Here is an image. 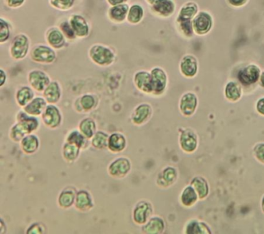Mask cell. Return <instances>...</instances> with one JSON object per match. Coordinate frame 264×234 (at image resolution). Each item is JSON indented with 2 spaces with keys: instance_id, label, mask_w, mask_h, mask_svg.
<instances>
[{
  "instance_id": "obj_1",
  "label": "cell",
  "mask_w": 264,
  "mask_h": 234,
  "mask_svg": "<svg viewBox=\"0 0 264 234\" xmlns=\"http://www.w3.org/2000/svg\"><path fill=\"white\" fill-rule=\"evenodd\" d=\"M34 132L36 127L34 121L29 117H24L16 121L10 129L9 137L13 142L19 143L25 136Z\"/></svg>"
},
{
  "instance_id": "obj_2",
  "label": "cell",
  "mask_w": 264,
  "mask_h": 234,
  "mask_svg": "<svg viewBox=\"0 0 264 234\" xmlns=\"http://www.w3.org/2000/svg\"><path fill=\"white\" fill-rule=\"evenodd\" d=\"M131 167V162L128 157H119L110 163L107 167V172L112 178L122 179L129 174Z\"/></svg>"
},
{
  "instance_id": "obj_3",
  "label": "cell",
  "mask_w": 264,
  "mask_h": 234,
  "mask_svg": "<svg viewBox=\"0 0 264 234\" xmlns=\"http://www.w3.org/2000/svg\"><path fill=\"white\" fill-rule=\"evenodd\" d=\"M41 118L44 125L51 130H55L62 123V112L56 104H47Z\"/></svg>"
},
{
  "instance_id": "obj_4",
  "label": "cell",
  "mask_w": 264,
  "mask_h": 234,
  "mask_svg": "<svg viewBox=\"0 0 264 234\" xmlns=\"http://www.w3.org/2000/svg\"><path fill=\"white\" fill-rule=\"evenodd\" d=\"M90 56L95 64L100 66H109L115 58L111 50L102 45L92 46L90 50Z\"/></svg>"
},
{
  "instance_id": "obj_5",
  "label": "cell",
  "mask_w": 264,
  "mask_h": 234,
  "mask_svg": "<svg viewBox=\"0 0 264 234\" xmlns=\"http://www.w3.org/2000/svg\"><path fill=\"white\" fill-rule=\"evenodd\" d=\"M153 205L148 201L141 200L137 202L133 210V220L138 225H143L151 218Z\"/></svg>"
},
{
  "instance_id": "obj_6",
  "label": "cell",
  "mask_w": 264,
  "mask_h": 234,
  "mask_svg": "<svg viewBox=\"0 0 264 234\" xmlns=\"http://www.w3.org/2000/svg\"><path fill=\"white\" fill-rule=\"evenodd\" d=\"M74 207L76 210L82 213H87L95 207L93 196L90 191L81 189L78 190Z\"/></svg>"
},
{
  "instance_id": "obj_7",
  "label": "cell",
  "mask_w": 264,
  "mask_h": 234,
  "mask_svg": "<svg viewBox=\"0 0 264 234\" xmlns=\"http://www.w3.org/2000/svg\"><path fill=\"white\" fill-rule=\"evenodd\" d=\"M192 24L194 32L199 35H203L211 31L213 26V19L209 13L202 11L196 15L193 19Z\"/></svg>"
},
{
  "instance_id": "obj_8",
  "label": "cell",
  "mask_w": 264,
  "mask_h": 234,
  "mask_svg": "<svg viewBox=\"0 0 264 234\" xmlns=\"http://www.w3.org/2000/svg\"><path fill=\"white\" fill-rule=\"evenodd\" d=\"M29 40L25 34H18L13 39L11 46V54L14 59H22L29 52Z\"/></svg>"
},
{
  "instance_id": "obj_9",
  "label": "cell",
  "mask_w": 264,
  "mask_h": 234,
  "mask_svg": "<svg viewBox=\"0 0 264 234\" xmlns=\"http://www.w3.org/2000/svg\"><path fill=\"white\" fill-rule=\"evenodd\" d=\"M98 98L94 94H86L76 100L74 107L78 114H84L94 110L98 107Z\"/></svg>"
},
{
  "instance_id": "obj_10",
  "label": "cell",
  "mask_w": 264,
  "mask_h": 234,
  "mask_svg": "<svg viewBox=\"0 0 264 234\" xmlns=\"http://www.w3.org/2000/svg\"><path fill=\"white\" fill-rule=\"evenodd\" d=\"M78 190L74 185H67L61 191L57 198L58 206L62 210H69L74 206Z\"/></svg>"
},
{
  "instance_id": "obj_11",
  "label": "cell",
  "mask_w": 264,
  "mask_h": 234,
  "mask_svg": "<svg viewBox=\"0 0 264 234\" xmlns=\"http://www.w3.org/2000/svg\"><path fill=\"white\" fill-rule=\"evenodd\" d=\"M260 75V67L255 64H249L239 71L237 77L242 84L250 85L259 81Z\"/></svg>"
},
{
  "instance_id": "obj_12",
  "label": "cell",
  "mask_w": 264,
  "mask_h": 234,
  "mask_svg": "<svg viewBox=\"0 0 264 234\" xmlns=\"http://www.w3.org/2000/svg\"><path fill=\"white\" fill-rule=\"evenodd\" d=\"M28 80L30 86L37 92H43L51 82L48 75L41 70L31 71Z\"/></svg>"
},
{
  "instance_id": "obj_13",
  "label": "cell",
  "mask_w": 264,
  "mask_h": 234,
  "mask_svg": "<svg viewBox=\"0 0 264 234\" xmlns=\"http://www.w3.org/2000/svg\"><path fill=\"white\" fill-rule=\"evenodd\" d=\"M152 115L153 108L149 104H140L132 112L131 121L135 125H143L151 119Z\"/></svg>"
},
{
  "instance_id": "obj_14",
  "label": "cell",
  "mask_w": 264,
  "mask_h": 234,
  "mask_svg": "<svg viewBox=\"0 0 264 234\" xmlns=\"http://www.w3.org/2000/svg\"><path fill=\"white\" fill-rule=\"evenodd\" d=\"M32 59L41 64H52L56 59V53L48 46L39 45L32 50Z\"/></svg>"
},
{
  "instance_id": "obj_15",
  "label": "cell",
  "mask_w": 264,
  "mask_h": 234,
  "mask_svg": "<svg viewBox=\"0 0 264 234\" xmlns=\"http://www.w3.org/2000/svg\"><path fill=\"white\" fill-rule=\"evenodd\" d=\"M152 83H153V94L159 95L166 89L168 77L166 73L160 67L153 68L151 70Z\"/></svg>"
},
{
  "instance_id": "obj_16",
  "label": "cell",
  "mask_w": 264,
  "mask_h": 234,
  "mask_svg": "<svg viewBox=\"0 0 264 234\" xmlns=\"http://www.w3.org/2000/svg\"><path fill=\"white\" fill-rule=\"evenodd\" d=\"M21 150L28 155H33L39 150L40 148V139L34 133L28 134L19 142Z\"/></svg>"
},
{
  "instance_id": "obj_17",
  "label": "cell",
  "mask_w": 264,
  "mask_h": 234,
  "mask_svg": "<svg viewBox=\"0 0 264 234\" xmlns=\"http://www.w3.org/2000/svg\"><path fill=\"white\" fill-rule=\"evenodd\" d=\"M126 136L120 132H114L109 135L107 149L113 154L120 153L126 149Z\"/></svg>"
},
{
  "instance_id": "obj_18",
  "label": "cell",
  "mask_w": 264,
  "mask_h": 234,
  "mask_svg": "<svg viewBox=\"0 0 264 234\" xmlns=\"http://www.w3.org/2000/svg\"><path fill=\"white\" fill-rule=\"evenodd\" d=\"M134 83L139 90L146 94H153V83L151 73L146 71L137 72L134 76Z\"/></svg>"
},
{
  "instance_id": "obj_19",
  "label": "cell",
  "mask_w": 264,
  "mask_h": 234,
  "mask_svg": "<svg viewBox=\"0 0 264 234\" xmlns=\"http://www.w3.org/2000/svg\"><path fill=\"white\" fill-rule=\"evenodd\" d=\"M43 96L47 104H57L62 97V89L57 81H51L45 90L43 91Z\"/></svg>"
},
{
  "instance_id": "obj_20",
  "label": "cell",
  "mask_w": 264,
  "mask_h": 234,
  "mask_svg": "<svg viewBox=\"0 0 264 234\" xmlns=\"http://www.w3.org/2000/svg\"><path fill=\"white\" fill-rule=\"evenodd\" d=\"M65 142L74 144L82 150H87L91 146V139L86 137L78 129L69 131L66 135Z\"/></svg>"
},
{
  "instance_id": "obj_21",
  "label": "cell",
  "mask_w": 264,
  "mask_h": 234,
  "mask_svg": "<svg viewBox=\"0 0 264 234\" xmlns=\"http://www.w3.org/2000/svg\"><path fill=\"white\" fill-rule=\"evenodd\" d=\"M47 104H48L44 96H36L22 109L29 115L41 117Z\"/></svg>"
},
{
  "instance_id": "obj_22",
  "label": "cell",
  "mask_w": 264,
  "mask_h": 234,
  "mask_svg": "<svg viewBox=\"0 0 264 234\" xmlns=\"http://www.w3.org/2000/svg\"><path fill=\"white\" fill-rule=\"evenodd\" d=\"M180 144L181 148L186 152H193L197 147V135L191 129H186L181 134Z\"/></svg>"
},
{
  "instance_id": "obj_23",
  "label": "cell",
  "mask_w": 264,
  "mask_h": 234,
  "mask_svg": "<svg viewBox=\"0 0 264 234\" xmlns=\"http://www.w3.org/2000/svg\"><path fill=\"white\" fill-rule=\"evenodd\" d=\"M180 69L181 73L186 77H194L198 72V61L195 56H183L180 64Z\"/></svg>"
},
{
  "instance_id": "obj_24",
  "label": "cell",
  "mask_w": 264,
  "mask_h": 234,
  "mask_svg": "<svg viewBox=\"0 0 264 234\" xmlns=\"http://www.w3.org/2000/svg\"><path fill=\"white\" fill-rule=\"evenodd\" d=\"M197 104L198 100L195 94L191 92L185 94L180 102L181 112L186 116L192 115L196 110Z\"/></svg>"
},
{
  "instance_id": "obj_25",
  "label": "cell",
  "mask_w": 264,
  "mask_h": 234,
  "mask_svg": "<svg viewBox=\"0 0 264 234\" xmlns=\"http://www.w3.org/2000/svg\"><path fill=\"white\" fill-rule=\"evenodd\" d=\"M76 35L78 37H85L89 34L90 29L85 18L78 15H74L69 20Z\"/></svg>"
},
{
  "instance_id": "obj_26",
  "label": "cell",
  "mask_w": 264,
  "mask_h": 234,
  "mask_svg": "<svg viewBox=\"0 0 264 234\" xmlns=\"http://www.w3.org/2000/svg\"><path fill=\"white\" fill-rule=\"evenodd\" d=\"M153 11L158 16L168 17L175 11V4L172 0H157L153 4Z\"/></svg>"
},
{
  "instance_id": "obj_27",
  "label": "cell",
  "mask_w": 264,
  "mask_h": 234,
  "mask_svg": "<svg viewBox=\"0 0 264 234\" xmlns=\"http://www.w3.org/2000/svg\"><path fill=\"white\" fill-rule=\"evenodd\" d=\"M34 91L32 87L29 86H23L19 88L16 94V104L21 108L27 105L35 97Z\"/></svg>"
},
{
  "instance_id": "obj_28",
  "label": "cell",
  "mask_w": 264,
  "mask_h": 234,
  "mask_svg": "<svg viewBox=\"0 0 264 234\" xmlns=\"http://www.w3.org/2000/svg\"><path fill=\"white\" fill-rule=\"evenodd\" d=\"M81 149L77 147L74 144L65 142L61 149V154L62 158L65 162L68 163H74L78 160L80 155Z\"/></svg>"
},
{
  "instance_id": "obj_29",
  "label": "cell",
  "mask_w": 264,
  "mask_h": 234,
  "mask_svg": "<svg viewBox=\"0 0 264 234\" xmlns=\"http://www.w3.org/2000/svg\"><path fill=\"white\" fill-rule=\"evenodd\" d=\"M78 130L87 137L88 139H92L93 136L95 135L97 129V124L95 119L90 117H86L85 118H82L79 122Z\"/></svg>"
},
{
  "instance_id": "obj_30",
  "label": "cell",
  "mask_w": 264,
  "mask_h": 234,
  "mask_svg": "<svg viewBox=\"0 0 264 234\" xmlns=\"http://www.w3.org/2000/svg\"><path fill=\"white\" fill-rule=\"evenodd\" d=\"M164 222L158 217H152L146 224L142 225L144 234H160L164 230Z\"/></svg>"
},
{
  "instance_id": "obj_31",
  "label": "cell",
  "mask_w": 264,
  "mask_h": 234,
  "mask_svg": "<svg viewBox=\"0 0 264 234\" xmlns=\"http://www.w3.org/2000/svg\"><path fill=\"white\" fill-rule=\"evenodd\" d=\"M129 7L128 4H122L113 6L109 11V16L110 19L115 22H122L124 21L128 16Z\"/></svg>"
},
{
  "instance_id": "obj_32",
  "label": "cell",
  "mask_w": 264,
  "mask_h": 234,
  "mask_svg": "<svg viewBox=\"0 0 264 234\" xmlns=\"http://www.w3.org/2000/svg\"><path fill=\"white\" fill-rule=\"evenodd\" d=\"M109 134L103 131H97L95 135L91 139V146L96 150H102L108 147Z\"/></svg>"
},
{
  "instance_id": "obj_33",
  "label": "cell",
  "mask_w": 264,
  "mask_h": 234,
  "mask_svg": "<svg viewBox=\"0 0 264 234\" xmlns=\"http://www.w3.org/2000/svg\"><path fill=\"white\" fill-rule=\"evenodd\" d=\"M47 41L52 47L54 48H61L65 45V39L64 34L61 30L57 28H52L49 30L47 34Z\"/></svg>"
},
{
  "instance_id": "obj_34",
  "label": "cell",
  "mask_w": 264,
  "mask_h": 234,
  "mask_svg": "<svg viewBox=\"0 0 264 234\" xmlns=\"http://www.w3.org/2000/svg\"><path fill=\"white\" fill-rule=\"evenodd\" d=\"M198 11H199L198 5L193 1H189L183 5L181 8L178 19L191 21L198 14Z\"/></svg>"
},
{
  "instance_id": "obj_35",
  "label": "cell",
  "mask_w": 264,
  "mask_h": 234,
  "mask_svg": "<svg viewBox=\"0 0 264 234\" xmlns=\"http://www.w3.org/2000/svg\"><path fill=\"white\" fill-rule=\"evenodd\" d=\"M198 194L192 185H189L183 190L181 194V202L185 206L189 207L197 201Z\"/></svg>"
},
{
  "instance_id": "obj_36",
  "label": "cell",
  "mask_w": 264,
  "mask_h": 234,
  "mask_svg": "<svg viewBox=\"0 0 264 234\" xmlns=\"http://www.w3.org/2000/svg\"><path fill=\"white\" fill-rule=\"evenodd\" d=\"M177 172L174 167H168L162 171L158 177V184L160 185H170L176 180Z\"/></svg>"
},
{
  "instance_id": "obj_37",
  "label": "cell",
  "mask_w": 264,
  "mask_h": 234,
  "mask_svg": "<svg viewBox=\"0 0 264 234\" xmlns=\"http://www.w3.org/2000/svg\"><path fill=\"white\" fill-rule=\"evenodd\" d=\"M191 184L195 189L200 199H204L207 197L209 193V187L205 179L202 177H195L191 181Z\"/></svg>"
},
{
  "instance_id": "obj_38",
  "label": "cell",
  "mask_w": 264,
  "mask_h": 234,
  "mask_svg": "<svg viewBox=\"0 0 264 234\" xmlns=\"http://www.w3.org/2000/svg\"><path fill=\"white\" fill-rule=\"evenodd\" d=\"M225 96L231 101H236L242 96V88L237 83L231 81L225 87Z\"/></svg>"
},
{
  "instance_id": "obj_39",
  "label": "cell",
  "mask_w": 264,
  "mask_h": 234,
  "mask_svg": "<svg viewBox=\"0 0 264 234\" xmlns=\"http://www.w3.org/2000/svg\"><path fill=\"white\" fill-rule=\"evenodd\" d=\"M143 17V9L141 6L134 4L129 8L127 19L130 24H136L141 21Z\"/></svg>"
},
{
  "instance_id": "obj_40",
  "label": "cell",
  "mask_w": 264,
  "mask_h": 234,
  "mask_svg": "<svg viewBox=\"0 0 264 234\" xmlns=\"http://www.w3.org/2000/svg\"><path fill=\"white\" fill-rule=\"evenodd\" d=\"M209 227L204 222H191L187 227V234H208L211 233Z\"/></svg>"
},
{
  "instance_id": "obj_41",
  "label": "cell",
  "mask_w": 264,
  "mask_h": 234,
  "mask_svg": "<svg viewBox=\"0 0 264 234\" xmlns=\"http://www.w3.org/2000/svg\"><path fill=\"white\" fill-rule=\"evenodd\" d=\"M47 227L44 222H34L26 229V234H44L47 233Z\"/></svg>"
},
{
  "instance_id": "obj_42",
  "label": "cell",
  "mask_w": 264,
  "mask_h": 234,
  "mask_svg": "<svg viewBox=\"0 0 264 234\" xmlns=\"http://www.w3.org/2000/svg\"><path fill=\"white\" fill-rule=\"evenodd\" d=\"M176 23H177L181 33L185 36H189V37L192 36L193 33H194V29H193V24L191 21L180 19L177 18Z\"/></svg>"
},
{
  "instance_id": "obj_43",
  "label": "cell",
  "mask_w": 264,
  "mask_h": 234,
  "mask_svg": "<svg viewBox=\"0 0 264 234\" xmlns=\"http://www.w3.org/2000/svg\"><path fill=\"white\" fill-rule=\"evenodd\" d=\"M53 7L62 11L70 9L74 4V0H50Z\"/></svg>"
},
{
  "instance_id": "obj_44",
  "label": "cell",
  "mask_w": 264,
  "mask_h": 234,
  "mask_svg": "<svg viewBox=\"0 0 264 234\" xmlns=\"http://www.w3.org/2000/svg\"><path fill=\"white\" fill-rule=\"evenodd\" d=\"M10 36V28L8 23L5 20L0 19V41L4 43L7 41Z\"/></svg>"
},
{
  "instance_id": "obj_45",
  "label": "cell",
  "mask_w": 264,
  "mask_h": 234,
  "mask_svg": "<svg viewBox=\"0 0 264 234\" xmlns=\"http://www.w3.org/2000/svg\"><path fill=\"white\" fill-rule=\"evenodd\" d=\"M60 30L64 36L68 38L69 39H75L76 35L75 33H74L73 28L71 26L70 23L69 22H62L60 26Z\"/></svg>"
},
{
  "instance_id": "obj_46",
  "label": "cell",
  "mask_w": 264,
  "mask_h": 234,
  "mask_svg": "<svg viewBox=\"0 0 264 234\" xmlns=\"http://www.w3.org/2000/svg\"><path fill=\"white\" fill-rule=\"evenodd\" d=\"M254 151H255V155L257 158L260 162L264 163V144H260L257 145L254 149Z\"/></svg>"
},
{
  "instance_id": "obj_47",
  "label": "cell",
  "mask_w": 264,
  "mask_h": 234,
  "mask_svg": "<svg viewBox=\"0 0 264 234\" xmlns=\"http://www.w3.org/2000/svg\"><path fill=\"white\" fill-rule=\"evenodd\" d=\"M6 1L9 7L17 8L24 4L25 0H6Z\"/></svg>"
},
{
  "instance_id": "obj_48",
  "label": "cell",
  "mask_w": 264,
  "mask_h": 234,
  "mask_svg": "<svg viewBox=\"0 0 264 234\" xmlns=\"http://www.w3.org/2000/svg\"><path fill=\"white\" fill-rule=\"evenodd\" d=\"M229 4L235 7H241L248 2V0H228Z\"/></svg>"
},
{
  "instance_id": "obj_49",
  "label": "cell",
  "mask_w": 264,
  "mask_h": 234,
  "mask_svg": "<svg viewBox=\"0 0 264 234\" xmlns=\"http://www.w3.org/2000/svg\"><path fill=\"white\" fill-rule=\"evenodd\" d=\"M257 109L259 113L262 115H264V98L260 99L257 104Z\"/></svg>"
},
{
  "instance_id": "obj_50",
  "label": "cell",
  "mask_w": 264,
  "mask_h": 234,
  "mask_svg": "<svg viewBox=\"0 0 264 234\" xmlns=\"http://www.w3.org/2000/svg\"><path fill=\"white\" fill-rule=\"evenodd\" d=\"M0 228H1L0 229V234H6V230H7V225H6V222L4 221L3 218H1V220H0Z\"/></svg>"
},
{
  "instance_id": "obj_51",
  "label": "cell",
  "mask_w": 264,
  "mask_h": 234,
  "mask_svg": "<svg viewBox=\"0 0 264 234\" xmlns=\"http://www.w3.org/2000/svg\"><path fill=\"white\" fill-rule=\"evenodd\" d=\"M6 81V74L3 69L0 70V85L3 87Z\"/></svg>"
},
{
  "instance_id": "obj_52",
  "label": "cell",
  "mask_w": 264,
  "mask_h": 234,
  "mask_svg": "<svg viewBox=\"0 0 264 234\" xmlns=\"http://www.w3.org/2000/svg\"><path fill=\"white\" fill-rule=\"evenodd\" d=\"M109 4L113 6H116V5L124 4L125 2H126L127 0H107Z\"/></svg>"
},
{
  "instance_id": "obj_53",
  "label": "cell",
  "mask_w": 264,
  "mask_h": 234,
  "mask_svg": "<svg viewBox=\"0 0 264 234\" xmlns=\"http://www.w3.org/2000/svg\"><path fill=\"white\" fill-rule=\"evenodd\" d=\"M260 80L261 84H262V87H264V71L263 72L261 73Z\"/></svg>"
},
{
  "instance_id": "obj_54",
  "label": "cell",
  "mask_w": 264,
  "mask_h": 234,
  "mask_svg": "<svg viewBox=\"0 0 264 234\" xmlns=\"http://www.w3.org/2000/svg\"><path fill=\"white\" fill-rule=\"evenodd\" d=\"M157 1V0H146L147 2L149 3L150 4L153 5L154 4L155 1Z\"/></svg>"
},
{
  "instance_id": "obj_55",
  "label": "cell",
  "mask_w": 264,
  "mask_h": 234,
  "mask_svg": "<svg viewBox=\"0 0 264 234\" xmlns=\"http://www.w3.org/2000/svg\"><path fill=\"white\" fill-rule=\"evenodd\" d=\"M262 209H263L264 212V197L263 198V200H262Z\"/></svg>"
}]
</instances>
